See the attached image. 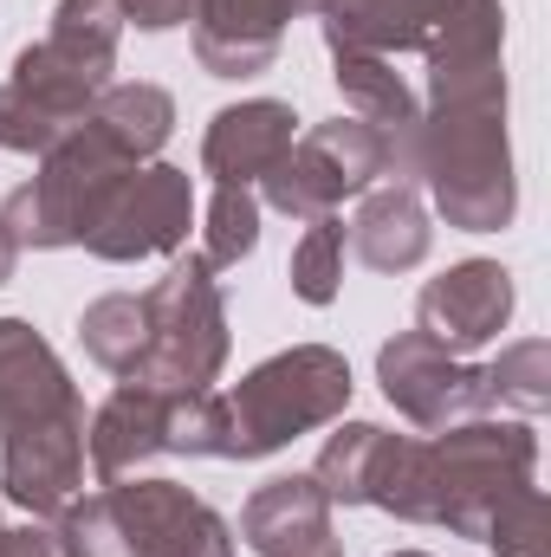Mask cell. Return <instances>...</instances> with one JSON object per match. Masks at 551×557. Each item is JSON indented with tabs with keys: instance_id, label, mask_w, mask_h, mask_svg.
I'll list each match as a JSON object with an SVG mask.
<instances>
[{
	"instance_id": "31",
	"label": "cell",
	"mask_w": 551,
	"mask_h": 557,
	"mask_svg": "<svg viewBox=\"0 0 551 557\" xmlns=\"http://www.w3.org/2000/svg\"><path fill=\"white\" fill-rule=\"evenodd\" d=\"M201 0H124V26H143V33H169L182 20H195Z\"/></svg>"
},
{
	"instance_id": "17",
	"label": "cell",
	"mask_w": 551,
	"mask_h": 557,
	"mask_svg": "<svg viewBox=\"0 0 551 557\" xmlns=\"http://www.w3.org/2000/svg\"><path fill=\"white\" fill-rule=\"evenodd\" d=\"M156 454H169V396H156L143 383H118L111 403H98L85 421L91 473L111 486V480H131L137 467H149Z\"/></svg>"
},
{
	"instance_id": "33",
	"label": "cell",
	"mask_w": 551,
	"mask_h": 557,
	"mask_svg": "<svg viewBox=\"0 0 551 557\" xmlns=\"http://www.w3.org/2000/svg\"><path fill=\"white\" fill-rule=\"evenodd\" d=\"M390 557H428V552H390Z\"/></svg>"
},
{
	"instance_id": "30",
	"label": "cell",
	"mask_w": 551,
	"mask_h": 557,
	"mask_svg": "<svg viewBox=\"0 0 551 557\" xmlns=\"http://www.w3.org/2000/svg\"><path fill=\"white\" fill-rule=\"evenodd\" d=\"M0 557H65L59 545V525H46V519H33V525H0Z\"/></svg>"
},
{
	"instance_id": "16",
	"label": "cell",
	"mask_w": 551,
	"mask_h": 557,
	"mask_svg": "<svg viewBox=\"0 0 551 557\" xmlns=\"http://www.w3.org/2000/svg\"><path fill=\"white\" fill-rule=\"evenodd\" d=\"M292 104L279 98H247L208 117L201 137V175H215V188H254L279 156L292 149Z\"/></svg>"
},
{
	"instance_id": "24",
	"label": "cell",
	"mask_w": 551,
	"mask_h": 557,
	"mask_svg": "<svg viewBox=\"0 0 551 557\" xmlns=\"http://www.w3.org/2000/svg\"><path fill=\"white\" fill-rule=\"evenodd\" d=\"M78 344H85V357L98 363V370H111V376H131L143 357V344H149V318H143V292H105V298H91L85 305V318H78Z\"/></svg>"
},
{
	"instance_id": "1",
	"label": "cell",
	"mask_w": 551,
	"mask_h": 557,
	"mask_svg": "<svg viewBox=\"0 0 551 557\" xmlns=\"http://www.w3.org/2000/svg\"><path fill=\"white\" fill-rule=\"evenodd\" d=\"M428 104L409 137V182L428 188L454 234H500L519 214V175L506 137V7L461 0L434 33Z\"/></svg>"
},
{
	"instance_id": "18",
	"label": "cell",
	"mask_w": 551,
	"mask_h": 557,
	"mask_svg": "<svg viewBox=\"0 0 551 557\" xmlns=\"http://www.w3.org/2000/svg\"><path fill=\"white\" fill-rule=\"evenodd\" d=\"M351 253L370 267V273H409L428 260L434 247V227H428V208H421V188L409 182H377L357 208V221L344 227Z\"/></svg>"
},
{
	"instance_id": "32",
	"label": "cell",
	"mask_w": 551,
	"mask_h": 557,
	"mask_svg": "<svg viewBox=\"0 0 551 557\" xmlns=\"http://www.w3.org/2000/svg\"><path fill=\"white\" fill-rule=\"evenodd\" d=\"M13 267H20V240H13V227L0 221V285L13 278Z\"/></svg>"
},
{
	"instance_id": "14",
	"label": "cell",
	"mask_w": 551,
	"mask_h": 557,
	"mask_svg": "<svg viewBox=\"0 0 551 557\" xmlns=\"http://www.w3.org/2000/svg\"><path fill=\"white\" fill-rule=\"evenodd\" d=\"M59 416H85L78 383L26 318H0V434Z\"/></svg>"
},
{
	"instance_id": "28",
	"label": "cell",
	"mask_w": 551,
	"mask_h": 557,
	"mask_svg": "<svg viewBox=\"0 0 551 557\" xmlns=\"http://www.w3.org/2000/svg\"><path fill=\"white\" fill-rule=\"evenodd\" d=\"M59 46L98 59V65H118V39H124V0H59L52 7V33Z\"/></svg>"
},
{
	"instance_id": "11",
	"label": "cell",
	"mask_w": 551,
	"mask_h": 557,
	"mask_svg": "<svg viewBox=\"0 0 551 557\" xmlns=\"http://www.w3.org/2000/svg\"><path fill=\"white\" fill-rule=\"evenodd\" d=\"M513 305H519V292H513V273L500 260H461V267H448L441 278L421 285L415 331L434 337L441 350L467 357L513 324Z\"/></svg>"
},
{
	"instance_id": "10",
	"label": "cell",
	"mask_w": 551,
	"mask_h": 557,
	"mask_svg": "<svg viewBox=\"0 0 551 557\" xmlns=\"http://www.w3.org/2000/svg\"><path fill=\"white\" fill-rule=\"evenodd\" d=\"M85 421L91 416L7 428L0 434V499L26 506L33 519H59L85 493Z\"/></svg>"
},
{
	"instance_id": "27",
	"label": "cell",
	"mask_w": 551,
	"mask_h": 557,
	"mask_svg": "<svg viewBox=\"0 0 551 557\" xmlns=\"http://www.w3.org/2000/svg\"><path fill=\"white\" fill-rule=\"evenodd\" d=\"M201 234H208V240H201V260H208L215 273L241 267V260L260 247V195H254V188H215Z\"/></svg>"
},
{
	"instance_id": "26",
	"label": "cell",
	"mask_w": 551,
	"mask_h": 557,
	"mask_svg": "<svg viewBox=\"0 0 551 557\" xmlns=\"http://www.w3.org/2000/svg\"><path fill=\"white\" fill-rule=\"evenodd\" d=\"M292 298L305 305H331L338 285H344V221L325 214V221H305L298 247H292Z\"/></svg>"
},
{
	"instance_id": "7",
	"label": "cell",
	"mask_w": 551,
	"mask_h": 557,
	"mask_svg": "<svg viewBox=\"0 0 551 557\" xmlns=\"http://www.w3.org/2000/svg\"><path fill=\"white\" fill-rule=\"evenodd\" d=\"M188 221H195V175L188 169H169V162H143V169H131L105 195V208L91 214L85 253H98L111 267H137V260H156V253H182Z\"/></svg>"
},
{
	"instance_id": "4",
	"label": "cell",
	"mask_w": 551,
	"mask_h": 557,
	"mask_svg": "<svg viewBox=\"0 0 551 557\" xmlns=\"http://www.w3.org/2000/svg\"><path fill=\"white\" fill-rule=\"evenodd\" d=\"M143 318H149V344H143L137 370L118 376V383H143L156 396H195V389L221 383L234 331H228L221 278L201 253H182L143 292Z\"/></svg>"
},
{
	"instance_id": "5",
	"label": "cell",
	"mask_w": 551,
	"mask_h": 557,
	"mask_svg": "<svg viewBox=\"0 0 551 557\" xmlns=\"http://www.w3.org/2000/svg\"><path fill=\"white\" fill-rule=\"evenodd\" d=\"M131 169H143V162H131L118 143L85 117L65 143H52V149L39 156V169H33V175L0 201V221L13 227L20 253H26V247H33V253L85 247L91 214L105 208V195H111Z\"/></svg>"
},
{
	"instance_id": "22",
	"label": "cell",
	"mask_w": 551,
	"mask_h": 557,
	"mask_svg": "<svg viewBox=\"0 0 551 557\" xmlns=\"http://www.w3.org/2000/svg\"><path fill=\"white\" fill-rule=\"evenodd\" d=\"M260 201H267L273 214H285V221H325V214H338L351 195H344V182L331 175V162H325L311 143L292 137V149L260 175Z\"/></svg>"
},
{
	"instance_id": "19",
	"label": "cell",
	"mask_w": 551,
	"mask_h": 557,
	"mask_svg": "<svg viewBox=\"0 0 551 557\" xmlns=\"http://www.w3.org/2000/svg\"><path fill=\"white\" fill-rule=\"evenodd\" d=\"M331 78H338L351 117H364V124H377V131L396 137V182H409V137H415V124H421V98L409 91V78L396 72V59H377V52H331Z\"/></svg>"
},
{
	"instance_id": "9",
	"label": "cell",
	"mask_w": 551,
	"mask_h": 557,
	"mask_svg": "<svg viewBox=\"0 0 551 557\" xmlns=\"http://www.w3.org/2000/svg\"><path fill=\"white\" fill-rule=\"evenodd\" d=\"M124 557H234V525L182 480H111L105 486Z\"/></svg>"
},
{
	"instance_id": "15",
	"label": "cell",
	"mask_w": 551,
	"mask_h": 557,
	"mask_svg": "<svg viewBox=\"0 0 551 557\" xmlns=\"http://www.w3.org/2000/svg\"><path fill=\"white\" fill-rule=\"evenodd\" d=\"M461 0H318V26L331 52H428Z\"/></svg>"
},
{
	"instance_id": "20",
	"label": "cell",
	"mask_w": 551,
	"mask_h": 557,
	"mask_svg": "<svg viewBox=\"0 0 551 557\" xmlns=\"http://www.w3.org/2000/svg\"><path fill=\"white\" fill-rule=\"evenodd\" d=\"M91 124L118 143L131 162H156V149L175 131V98L162 85H143V78H124V85L111 78L98 91V104H91Z\"/></svg>"
},
{
	"instance_id": "29",
	"label": "cell",
	"mask_w": 551,
	"mask_h": 557,
	"mask_svg": "<svg viewBox=\"0 0 551 557\" xmlns=\"http://www.w3.org/2000/svg\"><path fill=\"white\" fill-rule=\"evenodd\" d=\"M493 557H551V506L539 486H519L500 512H493V525H487V539H480Z\"/></svg>"
},
{
	"instance_id": "12",
	"label": "cell",
	"mask_w": 551,
	"mask_h": 557,
	"mask_svg": "<svg viewBox=\"0 0 551 557\" xmlns=\"http://www.w3.org/2000/svg\"><path fill=\"white\" fill-rule=\"evenodd\" d=\"M318 13V0H201L195 7V65L208 78H260L273 72L285 26Z\"/></svg>"
},
{
	"instance_id": "3",
	"label": "cell",
	"mask_w": 551,
	"mask_h": 557,
	"mask_svg": "<svg viewBox=\"0 0 551 557\" xmlns=\"http://www.w3.org/2000/svg\"><path fill=\"white\" fill-rule=\"evenodd\" d=\"M351 363L331 344H292L267 363H254L228 396V460H267L279 447H292L311 428H331L351 409Z\"/></svg>"
},
{
	"instance_id": "6",
	"label": "cell",
	"mask_w": 551,
	"mask_h": 557,
	"mask_svg": "<svg viewBox=\"0 0 551 557\" xmlns=\"http://www.w3.org/2000/svg\"><path fill=\"white\" fill-rule=\"evenodd\" d=\"M118 65H98L59 39H33L13 52V72L0 85V149L13 156H46L52 143H65L98 104V91L111 85Z\"/></svg>"
},
{
	"instance_id": "2",
	"label": "cell",
	"mask_w": 551,
	"mask_h": 557,
	"mask_svg": "<svg viewBox=\"0 0 551 557\" xmlns=\"http://www.w3.org/2000/svg\"><path fill=\"white\" fill-rule=\"evenodd\" d=\"M539 434L532 421H454L441 434H396L370 506L403 525H441L454 539H487L493 512L532 486Z\"/></svg>"
},
{
	"instance_id": "8",
	"label": "cell",
	"mask_w": 551,
	"mask_h": 557,
	"mask_svg": "<svg viewBox=\"0 0 551 557\" xmlns=\"http://www.w3.org/2000/svg\"><path fill=\"white\" fill-rule=\"evenodd\" d=\"M377 383L390 396V409L403 421H415L421 434H441L454 421H474L493 409L487 396V363H467L454 350H441L421 331H396L377 350Z\"/></svg>"
},
{
	"instance_id": "25",
	"label": "cell",
	"mask_w": 551,
	"mask_h": 557,
	"mask_svg": "<svg viewBox=\"0 0 551 557\" xmlns=\"http://www.w3.org/2000/svg\"><path fill=\"white\" fill-rule=\"evenodd\" d=\"M487 396H493V409L539 416V409L551 403V344L546 337H519V344H506V350L487 363Z\"/></svg>"
},
{
	"instance_id": "13",
	"label": "cell",
	"mask_w": 551,
	"mask_h": 557,
	"mask_svg": "<svg viewBox=\"0 0 551 557\" xmlns=\"http://www.w3.org/2000/svg\"><path fill=\"white\" fill-rule=\"evenodd\" d=\"M241 539L254 557H344L331 499L311 473H279L241 506Z\"/></svg>"
},
{
	"instance_id": "21",
	"label": "cell",
	"mask_w": 551,
	"mask_h": 557,
	"mask_svg": "<svg viewBox=\"0 0 551 557\" xmlns=\"http://www.w3.org/2000/svg\"><path fill=\"white\" fill-rule=\"evenodd\" d=\"M390 428H377V421H338V434H325V447H318V467H311V480L325 486V499L331 506H370V493H377V473H383V460H390Z\"/></svg>"
},
{
	"instance_id": "23",
	"label": "cell",
	"mask_w": 551,
	"mask_h": 557,
	"mask_svg": "<svg viewBox=\"0 0 551 557\" xmlns=\"http://www.w3.org/2000/svg\"><path fill=\"white\" fill-rule=\"evenodd\" d=\"M305 143L331 162V175L344 182V195H370L377 182H396V137L364 124V117H331V124H311Z\"/></svg>"
}]
</instances>
